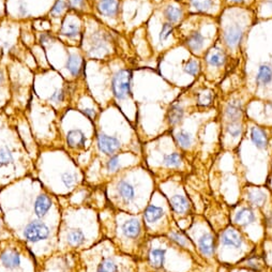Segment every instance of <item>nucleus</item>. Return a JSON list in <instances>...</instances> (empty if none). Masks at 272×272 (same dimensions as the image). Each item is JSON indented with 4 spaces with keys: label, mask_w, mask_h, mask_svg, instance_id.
<instances>
[{
    "label": "nucleus",
    "mask_w": 272,
    "mask_h": 272,
    "mask_svg": "<svg viewBox=\"0 0 272 272\" xmlns=\"http://www.w3.org/2000/svg\"><path fill=\"white\" fill-rule=\"evenodd\" d=\"M138 184L135 181L122 178L115 179L110 184V196L112 202H117L118 205L122 206H129L136 202L138 198Z\"/></svg>",
    "instance_id": "1"
},
{
    "label": "nucleus",
    "mask_w": 272,
    "mask_h": 272,
    "mask_svg": "<svg viewBox=\"0 0 272 272\" xmlns=\"http://www.w3.org/2000/svg\"><path fill=\"white\" fill-rule=\"evenodd\" d=\"M118 223V236L122 242H136L142 235L145 225L142 222L140 216L124 214L119 218Z\"/></svg>",
    "instance_id": "2"
},
{
    "label": "nucleus",
    "mask_w": 272,
    "mask_h": 272,
    "mask_svg": "<svg viewBox=\"0 0 272 272\" xmlns=\"http://www.w3.org/2000/svg\"><path fill=\"white\" fill-rule=\"evenodd\" d=\"M50 232L52 230L50 226L42 220L36 218V220L27 223L22 230V238L25 239L26 242L36 244L48 239L50 237Z\"/></svg>",
    "instance_id": "3"
},
{
    "label": "nucleus",
    "mask_w": 272,
    "mask_h": 272,
    "mask_svg": "<svg viewBox=\"0 0 272 272\" xmlns=\"http://www.w3.org/2000/svg\"><path fill=\"white\" fill-rule=\"evenodd\" d=\"M132 73L130 70L118 71L112 82V89L117 100H124L131 94Z\"/></svg>",
    "instance_id": "4"
},
{
    "label": "nucleus",
    "mask_w": 272,
    "mask_h": 272,
    "mask_svg": "<svg viewBox=\"0 0 272 272\" xmlns=\"http://www.w3.org/2000/svg\"><path fill=\"white\" fill-rule=\"evenodd\" d=\"M246 244V238L244 234L235 226H228L225 228L220 236V244L224 248L232 250H241Z\"/></svg>",
    "instance_id": "5"
},
{
    "label": "nucleus",
    "mask_w": 272,
    "mask_h": 272,
    "mask_svg": "<svg viewBox=\"0 0 272 272\" xmlns=\"http://www.w3.org/2000/svg\"><path fill=\"white\" fill-rule=\"evenodd\" d=\"M96 146L101 154L108 156L118 154L122 149V144L119 138L102 132L96 135Z\"/></svg>",
    "instance_id": "6"
},
{
    "label": "nucleus",
    "mask_w": 272,
    "mask_h": 272,
    "mask_svg": "<svg viewBox=\"0 0 272 272\" xmlns=\"http://www.w3.org/2000/svg\"><path fill=\"white\" fill-rule=\"evenodd\" d=\"M258 209L251 206L239 207L232 216V222L235 226L239 228H246L248 226H251L258 221Z\"/></svg>",
    "instance_id": "7"
},
{
    "label": "nucleus",
    "mask_w": 272,
    "mask_h": 272,
    "mask_svg": "<svg viewBox=\"0 0 272 272\" xmlns=\"http://www.w3.org/2000/svg\"><path fill=\"white\" fill-rule=\"evenodd\" d=\"M0 267L12 272L20 269L22 254L16 248H6L0 252Z\"/></svg>",
    "instance_id": "8"
},
{
    "label": "nucleus",
    "mask_w": 272,
    "mask_h": 272,
    "mask_svg": "<svg viewBox=\"0 0 272 272\" xmlns=\"http://www.w3.org/2000/svg\"><path fill=\"white\" fill-rule=\"evenodd\" d=\"M165 218L166 214L163 207L150 204L144 211V225L148 230H154V228H158L162 224Z\"/></svg>",
    "instance_id": "9"
},
{
    "label": "nucleus",
    "mask_w": 272,
    "mask_h": 272,
    "mask_svg": "<svg viewBox=\"0 0 272 272\" xmlns=\"http://www.w3.org/2000/svg\"><path fill=\"white\" fill-rule=\"evenodd\" d=\"M64 244L71 250H78V248H84L87 244L88 238L86 232L80 228H72L68 230L64 237Z\"/></svg>",
    "instance_id": "10"
},
{
    "label": "nucleus",
    "mask_w": 272,
    "mask_h": 272,
    "mask_svg": "<svg viewBox=\"0 0 272 272\" xmlns=\"http://www.w3.org/2000/svg\"><path fill=\"white\" fill-rule=\"evenodd\" d=\"M198 248L202 256L210 258L216 254V239L212 232H204L198 239Z\"/></svg>",
    "instance_id": "11"
},
{
    "label": "nucleus",
    "mask_w": 272,
    "mask_h": 272,
    "mask_svg": "<svg viewBox=\"0 0 272 272\" xmlns=\"http://www.w3.org/2000/svg\"><path fill=\"white\" fill-rule=\"evenodd\" d=\"M170 205L174 211L180 216H184L190 214L191 211V202L184 193H174L170 196Z\"/></svg>",
    "instance_id": "12"
},
{
    "label": "nucleus",
    "mask_w": 272,
    "mask_h": 272,
    "mask_svg": "<svg viewBox=\"0 0 272 272\" xmlns=\"http://www.w3.org/2000/svg\"><path fill=\"white\" fill-rule=\"evenodd\" d=\"M148 265L154 271H161L164 269L166 260V248L162 246H151L147 254Z\"/></svg>",
    "instance_id": "13"
},
{
    "label": "nucleus",
    "mask_w": 272,
    "mask_h": 272,
    "mask_svg": "<svg viewBox=\"0 0 272 272\" xmlns=\"http://www.w3.org/2000/svg\"><path fill=\"white\" fill-rule=\"evenodd\" d=\"M244 29L239 25H230L226 27L223 32V41L226 46L230 48H236L242 41L244 38Z\"/></svg>",
    "instance_id": "14"
},
{
    "label": "nucleus",
    "mask_w": 272,
    "mask_h": 272,
    "mask_svg": "<svg viewBox=\"0 0 272 272\" xmlns=\"http://www.w3.org/2000/svg\"><path fill=\"white\" fill-rule=\"evenodd\" d=\"M52 206V200L50 198V195L46 193H41L36 196L34 202V214L39 220H42L45 216H48Z\"/></svg>",
    "instance_id": "15"
},
{
    "label": "nucleus",
    "mask_w": 272,
    "mask_h": 272,
    "mask_svg": "<svg viewBox=\"0 0 272 272\" xmlns=\"http://www.w3.org/2000/svg\"><path fill=\"white\" fill-rule=\"evenodd\" d=\"M267 198H268L267 192L265 190H262V188H252V190H248L244 195V200L248 202V205L258 210L265 207Z\"/></svg>",
    "instance_id": "16"
},
{
    "label": "nucleus",
    "mask_w": 272,
    "mask_h": 272,
    "mask_svg": "<svg viewBox=\"0 0 272 272\" xmlns=\"http://www.w3.org/2000/svg\"><path fill=\"white\" fill-rule=\"evenodd\" d=\"M244 108L240 101H232L224 108V118L226 122H240L242 120Z\"/></svg>",
    "instance_id": "17"
},
{
    "label": "nucleus",
    "mask_w": 272,
    "mask_h": 272,
    "mask_svg": "<svg viewBox=\"0 0 272 272\" xmlns=\"http://www.w3.org/2000/svg\"><path fill=\"white\" fill-rule=\"evenodd\" d=\"M66 145L72 150H82L86 146V135L80 129L70 130L66 134Z\"/></svg>",
    "instance_id": "18"
},
{
    "label": "nucleus",
    "mask_w": 272,
    "mask_h": 272,
    "mask_svg": "<svg viewBox=\"0 0 272 272\" xmlns=\"http://www.w3.org/2000/svg\"><path fill=\"white\" fill-rule=\"evenodd\" d=\"M168 238L174 244H176L178 248H184L188 252H191L194 250V244H192V241L186 237L182 232H180L178 230H172L168 234Z\"/></svg>",
    "instance_id": "19"
},
{
    "label": "nucleus",
    "mask_w": 272,
    "mask_h": 272,
    "mask_svg": "<svg viewBox=\"0 0 272 272\" xmlns=\"http://www.w3.org/2000/svg\"><path fill=\"white\" fill-rule=\"evenodd\" d=\"M251 140L260 150H267L269 146V136L266 130L258 126L251 128Z\"/></svg>",
    "instance_id": "20"
},
{
    "label": "nucleus",
    "mask_w": 272,
    "mask_h": 272,
    "mask_svg": "<svg viewBox=\"0 0 272 272\" xmlns=\"http://www.w3.org/2000/svg\"><path fill=\"white\" fill-rule=\"evenodd\" d=\"M184 115H186L184 108L181 106L180 104L174 103L168 110L166 122H168L170 126H177L184 122Z\"/></svg>",
    "instance_id": "21"
},
{
    "label": "nucleus",
    "mask_w": 272,
    "mask_h": 272,
    "mask_svg": "<svg viewBox=\"0 0 272 272\" xmlns=\"http://www.w3.org/2000/svg\"><path fill=\"white\" fill-rule=\"evenodd\" d=\"M96 272H119V264L112 256H102L94 265Z\"/></svg>",
    "instance_id": "22"
},
{
    "label": "nucleus",
    "mask_w": 272,
    "mask_h": 272,
    "mask_svg": "<svg viewBox=\"0 0 272 272\" xmlns=\"http://www.w3.org/2000/svg\"><path fill=\"white\" fill-rule=\"evenodd\" d=\"M98 11L108 18L117 16L119 13V2L117 0H100L98 4Z\"/></svg>",
    "instance_id": "23"
},
{
    "label": "nucleus",
    "mask_w": 272,
    "mask_h": 272,
    "mask_svg": "<svg viewBox=\"0 0 272 272\" xmlns=\"http://www.w3.org/2000/svg\"><path fill=\"white\" fill-rule=\"evenodd\" d=\"M108 43L106 38H104L101 34H98L94 36V40L92 41V44H90V54L92 56H101L105 52H108Z\"/></svg>",
    "instance_id": "24"
},
{
    "label": "nucleus",
    "mask_w": 272,
    "mask_h": 272,
    "mask_svg": "<svg viewBox=\"0 0 272 272\" xmlns=\"http://www.w3.org/2000/svg\"><path fill=\"white\" fill-rule=\"evenodd\" d=\"M204 36L200 32H192L184 41L186 46L192 52H198L204 48Z\"/></svg>",
    "instance_id": "25"
},
{
    "label": "nucleus",
    "mask_w": 272,
    "mask_h": 272,
    "mask_svg": "<svg viewBox=\"0 0 272 272\" xmlns=\"http://www.w3.org/2000/svg\"><path fill=\"white\" fill-rule=\"evenodd\" d=\"M206 62L210 66H222L226 62L225 52L220 48L210 50L206 55Z\"/></svg>",
    "instance_id": "26"
},
{
    "label": "nucleus",
    "mask_w": 272,
    "mask_h": 272,
    "mask_svg": "<svg viewBox=\"0 0 272 272\" xmlns=\"http://www.w3.org/2000/svg\"><path fill=\"white\" fill-rule=\"evenodd\" d=\"M272 80V68L269 64H262L256 75V84L260 87H265Z\"/></svg>",
    "instance_id": "27"
},
{
    "label": "nucleus",
    "mask_w": 272,
    "mask_h": 272,
    "mask_svg": "<svg viewBox=\"0 0 272 272\" xmlns=\"http://www.w3.org/2000/svg\"><path fill=\"white\" fill-rule=\"evenodd\" d=\"M66 69L71 73L73 76L78 78L82 72V60L80 56L71 54L68 57L66 62Z\"/></svg>",
    "instance_id": "28"
},
{
    "label": "nucleus",
    "mask_w": 272,
    "mask_h": 272,
    "mask_svg": "<svg viewBox=\"0 0 272 272\" xmlns=\"http://www.w3.org/2000/svg\"><path fill=\"white\" fill-rule=\"evenodd\" d=\"M240 264L242 267L255 272H260L264 268V265H265V262L260 258V255L248 256V258H244Z\"/></svg>",
    "instance_id": "29"
},
{
    "label": "nucleus",
    "mask_w": 272,
    "mask_h": 272,
    "mask_svg": "<svg viewBox=\"0 0 272 272\" xmlns=\"http://www.w3.org/2000/svg\"><path fill=\"white\" fill-rule=\"evenodd\" d=\"M164 18H166L170 24H176V22H180L184 16V12L181 10V8H178L176 6H168L164 9Z\"/></svg>",
    "instance_id": "30"
},
{
    "label": "nucleus",
    "mask_w": 272,
    "mask_h": 272,
    "mask_svg": "<svg viewBox=\"0 0 272 272\" xmlns=\"http://www.w3.org/2000/svg\"><path fill=\"white\" fill-rule=\"evenodd\" d=\"M162 163L165 168L175 170V168H181V165H182V163H184V160H182V156H181L180 154L172 152V154H165L163 158Z\"/></svg>",
    "instance_id": "31"
},
{
    "label": "nucleus",
    "mask_w": 272,
    "mask_h": 272,
    "mask_svg": "<svg viewBox=\"0 0 272 272\" xmlns=\"http://www.w3.org/2000/svg\"><path fill=\"white\" fill-rule=\"evenodd\" d=\"M175 140L177 145L182 149H188L193 144L192 135L186 130H179L175 134Z\"/></svg>",
    "instance_id": "32"
},
{
    "label": "nucleus",
    "mask_w": 272,
    "mask_h": 272,
    "mask_svg": "<svg viewBox=\"0 0 272 272\" xmlns=\"http://www.w3.org/2000/svg\"><path fill=\"white\" fill-rule=\"evenodd\" d=\"M225 132L228 136L232 138V140L239 138L244 132V126L242 122H228L225 126Z\"/></svg>",
    "instance_id": "33"
},
{
    "label": "nucleus",
    "mask_w": 272,
    "mask_h": 272,
    "mask_svg": "<svg viewBox=\"0 0 272 272\" xmlns=\"http://www.w3.org/2000/svg\"><path fill=\"white\" fill-rule=\"evenodd\" d=\"M105 172H106L108 175H114V174L118 172L120 168H122V162H120V158L118 154L108 156V160L105 162Z\"/></svg>",
    "instance_id": "34"
},
{
    "label": "nucleus",
    "mask_w": 272,
    "mask_h": 272,
    "mask_svg": "<svg viewBox=\"0 0 272 272\" xmlns=\"http://www.w3.org/2000/svg\"><path fill=\"white\" fill-rule=\"evenodd\" d=\"M188 4L196 12H206L214 4V0H188Z\"/></svg>",
    "instance_id": "35"
},
{
    "label": "nucleus",
    "mask_w": 272,
    "mask_h": 272,
    "mask_svg": "<svg viewBox=\"0 0 272 272\" xmlns=\"http://www.w3.org/2000/svg\"><path fill=\"white\" fill-rule=\"evenodd\" d=\"M184 71L186 74H190V75H193V76H196V75H198V73L200 71V62L198 60H195V59L188 60L184 66Z\"/></svg>",
    "instance_id": "36"
},
{
    "label": "nucleus",
    "mask_w": 272,
    "mask_h": 272,
    "mask_svg": "<svg viewBox=\"0 0 272 272\" xmlns=\"http://www.w3.org/2000/svg\"><path fill=\"white\" fill-rule=\"evenodd\" d=\"M13 161V154L8 147H0V166H8Z\"/></svg>",
    "instance_id": "37"
},
{
    "label": "nucleus",
    "mask_w": 272,
    "mask_h": 272,
    "mask_svg": "<svg viewBox=\"0 0 272 272\" xmlns=\"http://www.w3.org/2000/svg\"><path fill=\"white\" fill-rule=\"evenodd\" d=\"M62 34L64 36H66V38H70V39H75V38L80 36V27L78 25L70 24V25L64 26L62 28Z\"/></svg>",
    "instance_id": "38"
},
{
    "label": "nucleus",
    "mask_w": 272,
    "mask_h": 272,
    "mask_svg": "<svg viewBox=\"0 0 272 272\" xmlns=\"http://www.w3.org/2000/svg\"><path fill=\"white\" fill-rule=\"evenodd\" d=\"M66 2H64V0H57L54 6L52 8V10L50 12V15H52V18H58L59 15H62L64 11L66 9Z\"/></svg>",
    "instance_id": "39"
},
{
    "label": "nucleus",
    "mask_w": 272,
    "mask_h": 272,
    "mask_svg": "<svg viewBox=\"0 0 272 272\" xmlns=\"http://www.w3.org/2000/svg\"><path fill=\"white\" fill-rule=\"evenodd\" d=\"M172 29H174L172 24H170V22H164V24L162 25L160 36H158V39H160L161 42L168 39V38L170 36V34L172 32Z\"/></svg>",
    "instance_id": "40"
},
{
    "label": "nucleus",
    "mask_w": 272,
    "mask_h": 272,
    "mask_svg": "<svg viewBox=\"0 0 272 272\" xmlns=\"http://www.w3.org/2000/svg\"><path fill=\"white\" fill-rule=\"evenodd\" d=\"M212 101V92H209V90H206V92H202L198 94V104L200 105H209Z\"/></svg>",
    "instance_id": "41"
},
{
    "label": "nucleus",
    "mask_w": 272,
    "mask_h": 272,
    "mask_svg": "<svg viewBox=\"0 0 272 272\" xmlns=\"http://www.w3.org/2000/svg\"><path fill=\"white\" fill-rule=\"evenodd\" d=\"M64 98H66L64 90L59 89V90H56V92L50 96V100L55 103H59V102H62L64 100Z\"/></svg>",
    "instance_id": "42"
},
{
    "label": "nucleus",
    "mask_w": 272,
    "mask_h": 272,
    "mask_svg": "<svg viewBox=\"0 0 272 272\" xmlns=\"http://www.w3.org/2000/svg\"><path fill=\"white\" fill-rule=\"evenodd\" d=\"M85 4V0H69V6L72 9H82Z\"/></svg>",
    "instance_id": "43"
},
{
    "label": "nucleus",
    "mask_w": 272,
    "mask_h": 272,
    "mask_svg": "<svg viewBox=\"0 0 272 272\" xmlns=\"http://www.w3.org/2000/svg\"><path fill=\"white\" fill-rule=\"evenodd\" d=\"M82 114H84L87 118L89 119H92V120H94L96 116V112L94 108H84L82 110Z\"/></svg>",
    "instance_id": "44"
},
{
    "label": "nucleus",
    "mask_w": 272,
    "mask_h": 272,
    "mask_svg": "<svg viewBox=\"0 0 272 272\" xmlns=\"http://www.w3.org/2000/svg\"><path fill=\"white\" fill-rule=\"evenodd\" d=\"M264 223L268 230H272V212H269L264 216Z\"/></svg>",
    "instance_id": "45"
},
{
    "label": "nucleus",
    "mask_w": 272,
    "mask_h": 272,
    "mask_svg": "<svg viewBox=\"0 0 272 272\" xmlns=\"http://www.w3.org/2000/svg\"><path fill=\"white\" fill-rule=\"evenodd\" d=\"M50 40H52V36L50 34H42L40 36V42L43 43V44L48 43Z\"/></svg>",
    "instance_id": "46"
},
{
    "label": "nucleus",
    "mask_w": 272,
    "mask_h": 272,
    "mask_svg": "<svg viewBox=\"0 0 272 272\" xmlns=\"http://www.w3.org/2000/svg\"><path fill=\"white\" fill-rule=\"evenodd\" d=\"M18 12L22 14V15H26L27 14V8L25 6V4H20V8H18Z\"/></svg>",
    "instance_id": "47"
},
{
    "label": "nucleus",
    "mask_w": 272,
    "mask_h": 272,
    "mask_svg": "<svg viewBox=\"0 0 272 272\" xmlns=\"http://www.w3.org/2000/svg\"><path fill=\"white\" fill-rule=\"evenodd\" d=\"M4 84V74L2 70H0V86H2Z\"/></svg>",
    "instance_id": "48"
},
{
    "label": "nucleus",
    "mask_w": 272,
    "mask_h": 272,
    "mask_svg": "<svg viewBox=\"0 0 272 272\" xmlns=\"http://www.w3.org/2000/svg\"><path fill=\"white\" fill-rule=\"evenodd\" d=\"M230 2H234V4H240V2H244V0H230Z\"/></svg>",
    "instance_id": "49"
},
{
    "label": "nucleus",
    "mask_w": 272,
    "mask_h": 272,
    "mask_svg": "<svg viewBox=\"0 0 272 272\" xmlns=\"http://www.w3.org/2000/svg\"><path fill=\"white\" fill-rule=\"evenodd\" d=\"M271 246H272V237H271Z\"/></svg>",
    "instance_id": "50"
},
{
    "label": "nucleus",
    "mask_w": 272,
    "mask_h": 272,
    "mask_svg": "<svg viewBox=\"0 0 272 272\" xmlns=\"http://www.w3.org/2000/svg\"><path fill=\"white\" fill-rule=\"evenodd\" d=\"M0 225H2V221H0Z\"/></svg>",
    "instance_id": "51"
}]
</instances>
